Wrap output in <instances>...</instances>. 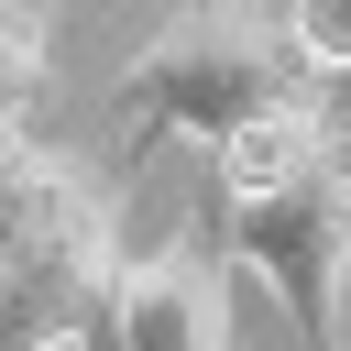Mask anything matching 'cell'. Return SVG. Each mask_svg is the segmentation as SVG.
Returning a JSON list of instances; mask_svg holds the SVG:
<instances>
[{"mask_svg":"<svg viewBox=\"0 0 351 351\" xmlns=\"http://www.w3.org/2000/svg\"><path fill=\"white\" fill-rule=\"evenodd\" d=\"M219 154V219L230 252L285 296V318L307 329V351L340 340V285H351V132L307 99L241 121Z\"/></svg>","mask_w":351,"mask_h":351,"instance_id":"1","label":"cell"},{"mask_svg":"<svg viewBox=\"0 0 351 351\" xmlns=\"http://www.w3.org/2000/svg\"><path fill=\"white\" fill-rule=\"evenodd\" d=\"M121 285V230L110 197L66 165V154H11L0 176V351H55V340H99Z\"/></svg>","mask_w":351,"mask_h":351,"instance_id":"2","label":"cell"},{"mask_svg":"<svg viewBox=\"0 0 351 351\" xmlns=\"http://www.w3.org/2000/svg\"><path fill=\"white\" fill-rule=\"evenodd\" d=\"M307 55L285 22H263L252 0H186L132 66H121V132L132 143H165V132H197V143H230L241 121L307 99Z\"/></svg>","mask_w":351,"mask_h":351,"instance_id":"3","label":"cell"},{"mask_svg":"<svg viewBox=\"0 0 351 351\" xmlns=\"http://www.w3.org/2000/svg\"><path fill=\"white\" fill-rule=\"evenodd\" d=\"M99 351H230V285H219L208 241H165V252L121 263Z\"/></svg>","mask_w":351,"mask_h":351,"instance_id":"4","label":"cell"},{"mask_svg":"<svg viewBox=\"0 0 351 351\" xmlns=\"http://www.w3.org/2000/svg\"><path fill=\"white\" fill-rule=\"evenodd\" d=\"M44 55H55V11H44V0H0V176H11V154H22Z\"/></svg>","mask_w":351,"mask_h":351,"instance_id":"5","label":"cell"},{"mask_svg":"<svg viewBox=\"0 0 351 351\" xmlns=\"http://www.w3.org/2000/svg\"><path fill=\"white\" fill-rule=\"evenodd\" d=\"M285 33L318 77H351V0H285Z\"/></svg>","mask_w":351,"mask_h":351,"instance_id":"6","label":"cell"},{"mask_svg":"<svg viewBox=\"0 0 351 351\" xmlns=\"http://www.w3.org/2000/svg\"><path fill=\"white\" fill-rule=\"evenodd\" d=\"M55 351H99V340H55Z\"/></svg>","mask_w":351,"mask_h":351,"instance_id":"7","label":"cell"}]
</instances>
